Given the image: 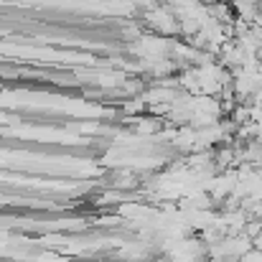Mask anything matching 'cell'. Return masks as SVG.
Here are the masks:
<instances>
[{"label": "cell", "mask_w": 262, "mask_h": 262, "mask_svg": "<svg viewBox=\"0 0 262 262\" xmlns=\"http://www.w3.org/2000/svg\"><path fill=\"white\" fill-rule=\"evenodd\" d=\"M148 26L161 36H176L181 33V20L173 13V8H153L148 13Z\"/></svg>", "instance_id": "6da1fadb"}, {"label": "cell", "mask_w": 262, "mask_h": 262, "mask_svg": "<svg viewBox=\"0 0 262 262\" xmlns=\"http://www.w3.org/2000/svg\"><path fill=\"white\" fill-rule=\"evenodd\" d=\"M158 127H161V122L153 120V117H145V115H140V120L135 122L138 135H153V133H158Z\"/></svg>", "instance_id": "7a4b0ae2"}]
</instances>
